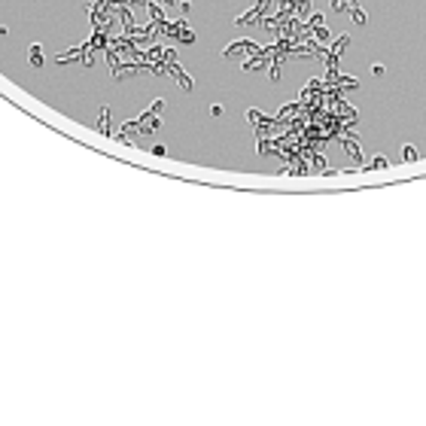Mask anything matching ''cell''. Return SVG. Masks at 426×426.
I'll use <instances>...</instances> for the list:
<instances>
[{
  "label": "cell",
  "mask_w": 426,
  "mask_h": 426,
  "mask_svg": "<svg viewBox=\"0 0 426 426\" xmlns=\"http://www.w3.org/2000/svg\"><path fill=\"white\" fill-rule=\"evenodd\" d=\"M402 159L405 162H417V149L414 146H402Z\"/></svg>",
  "instance_id": "7a4b0ae2"
},
{
  "label": "cell",
  "mask_w": 426,
  "mask_h": 426,
  "mask_svg": "<svg viewBox=\"0 0 426 426\" xmlns=\"http://www.w3.org/2000/svg\"><path fill=\"white\" fill-rule=\"evenodd\" d=\"M368 168H371V171H386V168H390V162H386V156H374Z\"/></svg>",
  "instance_id": "6da1fadb"
}]
</instances>
